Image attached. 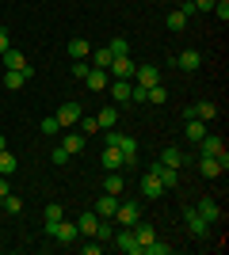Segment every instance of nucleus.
<instances>
[{"label": "nucleus", "instance_id": "nucleus-1", "mask_svg": "<svg viewBox=\"0 0 229 255\" xmlns=\"http://www.w3.org/2000/svg\"><path fill=\"white\" fill-rule=\"evenodd\" d=\"M199 156H214L222 164V171H229V152H226V141L218 133H207V137L199 141Z\"/></svg>", "mask_w": 229, "mask_h": 255}, {"label": "nucleus", "instance_id": "nucleus-2", "mask_svg": "<svg viewBox=\"0 0 229 255\" xmlns=\"http://www.w3.org/2000/svg\"><path fill=\"white\" fill-rule=\"evenodd\" d=\"M134 69H138V61H130V53H122V57H111L107 76L111 80H134Z\"/></svg>", "mask_w": 229, "mask_h": 255}, {"label": "nucleus", "instance_id": "nucleus-3", "mask_svg": "<svg viewBox=\"0 0 229 255\" xmlns=\"http://www.w3.org/2000/svg\"><path fill=\"white\" fill-rule=\"evenodd\" d=\"M46 236H54V240H61V244H76V240H80V229H76V221H65V217H61L57 225L46 229Z\"/></svg>", "mask_w": 229, "mask_h": 255}, {"label": "nucleus", "instance_id": "nucleus-4", "mask_svg": "<svg viewBox=\"0 0 229 255\" xmlns=\"http://www.w3.org/2000/svg\"><path fill=\"white\" fill-rule=\"evenodd\" d=\"M80 115H84V111H80V103H73V99H69V103H61V107H57V126H61V129H73L76 126V122H80Z\"/></svg>", "mask_w": 229, "mask_h": 255}, {"label": "nucleus", "instance_id": "nucleus-5", "mask_svg": "<svg viewBox=\"0 0 229 255\" xmlns=\"http://www.w3.org/2000/svg\"><path fill=\"white\" fill-rule=\"evenodd\" d=\"M184 225H187V233L195 236V240H207V236H210V221H203V217H199L191 206L184 210Z\"/></svg>", "mask_w": 229, "mask_h": 255}, {"label": "nucleus", "instance_id": "nucleus-6", "mask_svg": "<svg viewBox=\"0 0 229 255\" xmlns=\"http://www.w3.org/2000/svg\"><path fill=\"white\" fill-rule=\"evenodd\" d=\"M111 240H115V248H119L122 255H142V244H138L134 229H119V233L111 236Z\"/></svg>", "mask_w": 229, "mask_h": 255}, {"label": "nucleus", "instance_id": "nucleus-7", "mask_svg": "<svg viewBox=\"0 0 229 255\" xmlns=\"http://www.w3.org/2000/svg\"><path fill=\"white\" fill-rule=\"evenodd\" d=\"M115 217H119V225H122V229H130V225H138V221H142V206H138V202H119Z\"/></svg>", "mask_w": 229, "mask_h": 255}, {"label": "nucleus", "instance_id": "nucleus-8", "mask_svg": "<svg viewBox=\"0 0 229 255\" xmlns=\"http://www.w3.org/2000/svg\"><path fill=\"white\" fill-rule=\"evenodd\" d=\"M134 84H138V88L161 84V69H157V65H138V69H134Z\"/></svg>", "mask_w": 229, "mask_h": 255}, {"label": "nucleus", "instance_id": "nucleus-9", "mask_svg": "<svg viewBox=\"0 0 229 255\" xmlns=\"http://www.w3.org/2000/svg\"><path fill=\"white\" fill-rule=\"evenodd\" d=\"M0 57H4V69H15V73H31V76H34L31 61H27V57H23L19 50H11V46H8V50L0 53Z\"/></svg>", "mask_w": 229, "mask_h": 255}, {"label": "nucleus", "instance_id": "nucleus-10", "mask_svg": "<svg viewBox=\"0 0 229 255\" xmlns=\"http://www.w3.org/2000/svg\"><path fill=\"white\" fill-rule=\"evenodd\" d=\"M149 171H153V175H157V179H161V187H164V191L180 183V168H168V164H161V160H157V164H153Z\"/></svg>", "mask_w": 229, "mask_h": 255}, {"label": "nucleus", "instance_id": "nucleus-11", "mask_svg": "<svg viewBox=\"0 0 229 255\" xmlns=\"http://www.w3.org/2000/svg\"><path fill=\"white\" fill-rule=\"evenodd\" d=\"M191 210H195L199 217H203V221H210V225H214V221H222V206L214 202V198H203V202H195Z\"/></svg>", "mask_w": 229, "mask_h": 255}, {"label": "nucleus", "instance_id": "nucleus-12", "mask_svg": "<svg viewBox=\"0 0 229 255\" xmlns=\"http://www.w3.org/2000/svg\"><path fill=\"white\" fill-rule=\"evenodd\" d=\"M99 164L107 171H122V152H119V145H103V152H99Z\"/></svg>", "mask_w": 229, "mask_h": 255}, {"label": "nucleus", "instance_id": "nucleus-13", "mask_svg": "<svg viewBox=\"0 0 229 255\" xmlns=\"http://www.w3.org/2000/svg\"><path fill=\"white\" fill-rule=\"evenodd\" d=\"M199 175H203V179H222L226 171H222V164L214 156H199Z\"/></svg>", "mask_w": 229, "mask_h": 255}, {"label": "nucleus", "instance_id": "nucleus-14", "mask_svg": "<svg viewBox=\"0 0 229 255\" xmlns=\"http://www.w3.org/2000/svg\"><path fill=\"white\" fill-rule=\"evenodd\" d=\"M84 84L92 88V92H107V84H111V76H107V69H88V76H84Z\"/></svg>", "mask_w": 229, "mask_h": 255}, {"label": "nucleus", "instance_id": "nucleus-15", "mask_svg": "<svg viewBox=\"0 0 229 255\" xmlns=\"http://www.w3.org/2000/svg\"><path fill=\"white\" fill-rule=\"evenodd\" d=\"M161 164H168V168H184V164H191V152H180V149H164L161 156Z\"/></svg>", "mask_w": 229, "mask_h": 255}, {"label": "nucleus", "instance_id": "nucleus-16", "mask_svg": "<svg viewBox=\"0 0 229 255\" xmlns=\"http://www.w3.org/2000/svg\"><path fill=\"white\" fill-rule=\"evenodd\" d=\"M161 194H164L161 179H157L153 171H145V175H142V198H161Z\"/></svg>", "mask_w": 229, "mask_h": 255}, {"label": "nucleus", "instance_id": "nucleus-17", "mask_svg": "<svg viewBox=\"0 0 229 255\" xmlns=\"http://www.w3.org/2000/svg\"><path fill=\"white\" fill-rule=\"evenodd\" d=\"M184 133H187V141H191V145H199V141L207 137V122H199V118H187V122H184Z\"/></svg>", "mask_w": 229, "mask_h": 255}, {"label": "nucleus", "instance_id": "nucleus-18", "mask_svg": "<svg viewBox=\"0 0 229 255\" xmlns=\"http://www.w3.org/2000/svg\"><path fill=\"white\" fill-rule=\"evenodd\" d=\"M130 88H134V80H111L107 92L115 96V103H130Z\"/></svg>", "mask_w": 229, "mask_h": 255}, {"label": "nucleus", "instance_id": "nucleus-19", "mask_svg": "<svg viewBox=\"0 0 229 255\" xmlns=\"http://www.w3.org/2000/svg\"><path fill=\"white\" fill-rule=\"evenodd\" d=\"M115 210H119V194H99V202H96V213L99 217H115Z\"/></svg>", "mask_w": 229, "mask_h": 255}, {"label": "nucleus", "instance_id": "nucleus-20", "mask_svg": "<svg viewBox=\"0 0 229 255\" xmlns=\"http://www.w3.org/2000/svg\"><path fill=\"white\" fill-rule=\"evenodd\" d=\"M191 111H195L199 122H214V118H218V107L210 103V99H199V103H191Z\"/></svg>", "mask_w": 229, "mask_h": 255}, {"label": "nucleus", "instance_id": "nucleus-21", "mask_svg": "<svg viewBox=\"0 0 229 255\" xmlns=\"http://www.w3.org/2000/svg\"><path fill=\"white\" fill-rule=\"evenodd\" d=\"M84 133H80V129H65V141H61V149H65L69 152V156H73V152H80V149H84Z\"/></svg>", "mask_w": 229, "mask_h": 255}, {"label": "nucleus", "instance_id": "nucleus-22", "mask_svg": "<svg viewBox=\"0 0 229 255\" xmlns=\"http://www.w3.org/2000/svg\"><path fill=\"white\" fill-rule=\"evenodd\" d=\"M27 80H31V73H15V69H4V88H8V92H19Z\"/></svg>", "mask_w": 229, "mask_h": 255}, {"label": "nucleus", "instance_id": "nucleus-23", "mask_svg": "<svg viewBox=\"0 0 229 255\" xmlns=\"http://www.w3.org/2000/svg\"><path fill=\"white\" fill-rule=\"evenodd\" d=\"M130 229H134V236H138V244H142V248L157 240V229H153L149 221H138V225H130Z\"/></svg>", "mask_w": 229, "mask_h": 255}, {"label": "nucleus", "instance_id": "nucleus-24", "mask_svg": "<svg viewBox=\"0 0 229 255\" xmlns=\"http://www.w3.org/2000/svg\"><path fill=\"white\" fill-rule=\"evenodd\" d=\"M176 65H180L184 73H195L199 65H203V57H199L195 50H184V53H180V57H176Z\"/></svg>", "mask_w": 229, "mask_h": 255}, {"label": "nucleus", "instance_id": "nucleus-25", "mask_svg": "<svg viewBox=\"0 0 229 255\" xmlns=\"http://www.w3.org/2000/svg\"><path fill=\"white\" fill-rule=\"evenodd\" d=\"M96 225H99L96 213H80V217H76V229H80V236H96Z\"/></svg>", "mask_w": 229, "mask_h": 255}, {"label": "nucleus", "instance_id": "nucleus-26", "mask_svg": "<svg viewBox=\"0 0 229 255\" xmlns=\"http://www.w3.org/2000/svg\"><path fill=\"white\" fill-rule=\"evenodd\" d=\"M88 53H92V46H88L84 38H69V57H73V61H84Z\"/></svg>", "mask_w": 229, "mask_h": 255}, {"label": "nucleus", "instance_id": "nucleus-27", "mask_svg": "<svg viewBox=\"0 0 229 255\" xmlns=\"http://www.w3.org/2000/svg\"><path fill=\"white\" fill-rule=\"evenodd\" d=\"M122 187H126L122 171H107V179H103V191H107V194H122Z\"/></svg>", "mask_w": 229, "mask_h": 255}, {"label": "nucleus", "instance_id": "nucleus-28", "mask_svg": "<svg viewBox=\"0 0 229 255\" xmlns=\"http://www.w3.org/2000/svg\"><path fill=\"white\" fill-rule=\"evenodd\" d=\"M96 122H99V129H115V122H119V111L115 107H103L96 115Z\"/></svg>", "mask_w": 229, "mask_h": 255}, {"label": "nucleus", "instance_id": "nucleus-29", "mask_svg": "<svg viewBox=\"0 0 229 255\" xmlns=\"http://www.w3.org/2000/svg\"><path fill=\"white\" fill-rule=\"evenodd\" d=\"M15 168H19V160L4 149V152H0V175H8V179H11V175H15Z\"/></svg>", "mask_w": 229, "mask_h": 255}, {"label": "nucleus", "instance_id": "nucleus-30", "mask_svg": "<svg viewBox=\"0 0 229 255\" xmlns=\"http://www.w3.org/2000/svg\"><path fill=\"white\" fill-rule=\"evenodd\" d=\"M88 57H92V69H107V65H111V50H107V46H99V50H92Z\"/></svg>", "mask_w": 229, "mask_h": 255}, {"label": "nucleus", "instance_id": "nucleus-31", "mask_svg": "<svg viewBox=\"0 0 229 255\" xmlns=\"http://www.w3.org/2000/svg\"><path fill=\"white\" fill-rule=\"evenodd\" d=\"M0 206H4V213H23V198L19 194H4V198H0Z\"/></svg>", "mask_w": 229, "mask_h": 255}, {"label": "nucleus", "instance_id": "nucleus-32", "mask_svg": "<svg viewBox=\"0 0 229 255\" xmlns=\"http://www.w3.org/2000/svg\"><path fill=\"white\" fill-rule=\"evenodd\" d=\"M42 217H46V229H50V225H57V221H61V217H65V210H61V206H57V202H50V206H46V210H42Z\"/></svg>", "mask_w": 229, "mask_h": 255}, {"label": "nucleus", "instance_id": "nucleus-33", "mask_svg": "<svg viewBox=\"0 0 229 255\" xmlns=\"http://www.w3.org/2000/svg\"><path fill=\"white\" fill-rule=\"evenodd\" d=\"M164 23H168V31H184V27H187V15L176 8V11H168V19H164Z\"/></svg>", "mask_w": 229, "mask_h": 255}, {"label": "nucleus", "instance_id": "nucleus-34", "mask_svg": "<svg viewBox=\"0 0 229 255\" xmlns=\"http://www.w3.org/2000/svg\"><path fill=\"white\" fill-rule=\"evenodd\" d=\"M76 126H80V133H84V137L99 133V122H96V118H84V115H80V122H76Z\"/></svg>", "mask_w": 229, "mask_h": 255}, {"label": "nucleus", "instance_id": "nucleus-35", "mask_svg": "<svg viewBox=\"0 0 229 255\" xmlns=\"http://www.w3.org/2000/svg\"><path fill=\"white\" fill-rule=\"evenodd\" d=\"M111 236H115V229H111V225L103 221V217H99V225H96V240H99V244H107Z\"/></svg>", "mask_w": 229, "mask_h": 255}, {"label": "nucleus", "instance_id": "nucleus-36", "mask_svg": "<svg viewBox=\"0 0 229 255\" xmlns=\"http://www.w3.org/2000/svg\"><path fill=\"white\" fill-rule=\"evenodd\" d=\"M111 57H122V53H130V42H126V38H111Z\"/></svg>", "mask_w": 229, "mask_h": 255}, {"label": "nucleus", "instance_id": "nucleus-37", "mask_svg": "<svg viewBox=\"0 0 229 255\" xmlns=\"http://www.w3.org/2000/svg\"><path fill=\"white\" fill-rule=\"evenodd\" d=\"M168 252H172V248L161 244V240H153V244H145V248H142V255H168Z\"/></svg>", "mask_w": 229, "mask_h": 255}, {"label": "nucleus", "instance_id": "nucleus-38", "mask_svg": "<svg viewBox=\"0 0 229 255\" xmlns=\"http://www.w3.org/2000/svg\"><path fill=\"white\" fill-rule=\"evenodd\" d=\"M210 11H214L222 23H226V19H229V0H214V8H210Z\"/></svg>", "mask_w": 229, "mask_h": 255}, {"label": "nucleus", "instance_id": "nucleus-39", "mask_svg": "<svg viewBox=\"0 0 229 255\" xmlns=\"http://www.w3.org/2000/svg\"><path fill=\"white\" fill-rule=\"evenodd\" d=\"M50 160H54L57 168H61V164H69V152L61 149V145H54V149H50Z\"/></svg>", "mask_w": 229, "mask_h": 255}, {"label": "nucleus", "instance_id": "nucleus-40", "mask_svg": "<svg viewBox=\"0 0 229 255\" xmlns=\"http://www.w3.org/2000/svg\"><path fill=\"white\" fill-rule=\"evenodd\" d=\"M57 129H61V126H57V118H54V115H50V118H42V133H46V137H54Z\"/></svg>", "mask_w": 229, "mask_h": 255}, {"label": "nucleus", "instance_id": "nucleus-41", "mask_svg": "<svg viewBox=\"0 0 229 255\" xmlns=\"http://www.w3.org/2000/svg\"><path fill=\"white\" fill-rule=\"evenodd\" d=\"M88 69H92V65H88V61H73V76H80V80H84V76H88Z\"/></svg>", "mask_w": 229, "mask_h": 255}, {"label": "nucleus", "instance_id": "nucleus-42", "mask_svg": "<svg viewBox=\"0 0 229 255\" xmlns=\"http://www.w3.org/2000/svg\"><path fill=\"white\" fill-rule=\"evenodd\" d=\"M80 252H84V255H99V252H103V244H99V240H96V244H80Z\"/></svg>", "mask_w": 229, "mask_h": 255}, {"label": "nucleus", "instance_id": "nucleus-43", "mask_svg": "<svg viewBox=\"0 0 229 255\" xmlns=\"http://www.w3.org/2000/svg\"><path fill=\"white\" fill-rule=\"evenodd\" d=\"M191 4H195V11H210L214 8V0H191Z\"/></svg>", "mask_w": 229, "mask_h": 255}, {"label": "nucleus", "instance_id": "nucleus-44", "mask_svg": "<svg viewBox=\"0 0 229 255\" xmlns=\"http://www.w3.org/2000/svg\"><path fill=\"white\" fill-rule=\"evenodd\" d=\"M8 194V175H0V198Z\"/></svg>", "mask_w": 229, "mask_h": 255}, {"label": "nucleus", "instance_id": "nucleus-45", "mask_svg": "<svg viewBox=\"0 0 229 255\" xmlns=\"http://www.w3.org/2000/svg\"><path fill=\"white\" fill-rule=\"evenodd\" d=\"M4 50H8V34L0 31V53H4Z\"/></svg>", "mask_w": 229, "mask_h": 255}, {"label": "nucleus", "instance_id": "nucleus-46", "mask_svg": "<svg viewBox=\"0 0 229 255\" xmlns=\"http://www.w3.org/2000/svg\"><path fill=\"white\" fill-rule=\"evenodd\" d=\"M4 149H8V137H4V133H0V152H4Z\"/></svg>", "mask_w": 229, "mask_h": 255}]
</instances>
